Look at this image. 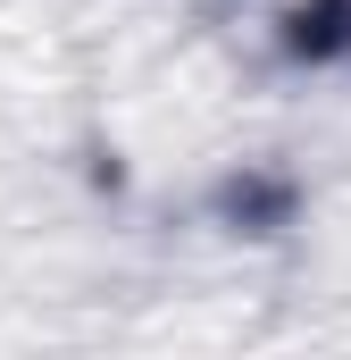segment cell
<instances>
[{"label":"cell","mask_w":351,"mask_h":360,"mask_svg":"<svg viewBox=\"0 0 351 360\" xmlns=\"http://www.w3.org/2000/svg\"><path fill=\"white\" fill-rule=\"evenodd\" d=\"M293 51H301V59H335V51H351V0H301V17H293Z\"/></svg>","instance_id":"cell-1"}]
</instances>
